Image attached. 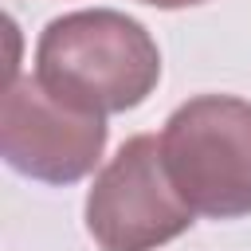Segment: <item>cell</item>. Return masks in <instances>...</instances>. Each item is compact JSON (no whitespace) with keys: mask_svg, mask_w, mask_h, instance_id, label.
Segmentation results:
<instances>
[{"mask_svg":"<svg viewBox=\"0 0 251 251\" xmlns=\"http://www.w3.org/2000/svg\"><path fill=\"white\" fill-rule=\"evenodd\" d=\"M35 78L86 114H126L161 82V51L145 24L114 8L55 16L35 43Z\"/></svg>","mask_w":251,"mask_h":251,"instance_id":"obj_1","label":"cell"},{"mask_svg":"<svg viewBox=\"0 0 251 251\" xmlns=\"http://www.w3.org/2000/svg\"><path fill=\"white\" fill-rule=\"evenodd\" d=\"M106 118L59 102L35 75L12 78L0 106V153L8 169L39 184H75L106 149Z\"/></svg>","mask_w":251,"mask_h":251,"instance_id":"obj_4","label":"cell"},{"mask_svg":"<svg viewBox=\"0 0 251 251\" xmlns=\"http://www.w3.org/2000/svg\"><path fill=\"white\" fill-rule=\"evenodd\" d=\"M137 4H149V8H165V12H176V8H192V4H204V0H137Z\"/></svg>","mask_w":251,"mask_h":251,"instance_id":"obj_5","label":"cell"},{"mask_svg":"<svg viewBox=\"0 0 251 251\" xmlns=\"http://www.w3.org/2000/svg\"><path fill=\"white\" fill-rule=\"evenodd\" d=\"M192 216L153 133L122 141L86 192V231L102 251H157L184 235Z\"/></svg>","mask_w":251,"mask_h":251,"instance_id":"obj_3","label":"cell"},{"mask_svg":"<svg viewBox=\"0 0 251 251\" xmlns=\"http://www.w3.org/2000/svg\"><path fill=\"white\" fill-rule=\"evenodd\" d=\"M161 157L196 216H251V102L235 94H196L161 129Z\"/></svg>","mask_w":251,"mask_h":251,"instance_id":"obj_2","label":"cell"}]
</instances>
